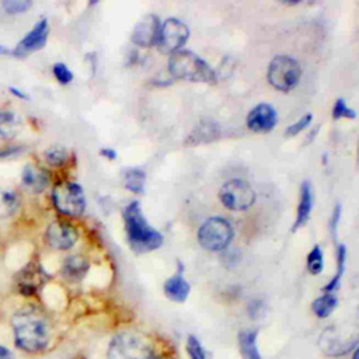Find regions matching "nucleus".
Wrapping results in <instances>:
<instances>
[{"label": "nucleus", "instance_id": "obj_37", "mask_svg": "<svg viewBox=\"0 0 359 359\" xmlns=\"http://www.w3.org/2000/svg\"><path fill=\"white\" fill-rule=\"evenodd\" d=\"M0 116H1V111H0Z\"/></svg>", "mask_w": 359, "mask_h": 359}, {"label": "nucleus", "instance_id": "obj_10", "mask_svg": "<svg viewBox=\"0 0 359 359\" xmlns=\"http://www.w3.org/2000/svg\"><path fill=\"white\" fill-rule=\"evenodd\" d=\"M48 35H49V25H48V21L45 18H42L17 43L13 53L18 57H24L32 52L42 49L48 41Z\"/></svg>", "mask_w": 359, "mask_h": 359}, {"label": "nucleus", "instance_id": "obj_34", "mask_svg": "<svg viewBox=\"0 0 359 359\" xmlns=\"http://www.w3.org/2000/svg\"><path fill=\"white\" fill-rule=\"evenodd\" d=\"M0 359H13L11 352L7 348H4L3 345H0Z\"/></svg>", "mask_w": 359, "mask_h": 359}, {"label": "nucleus", "instance_id": "obj_14", "mask_svg": "<svg viewBox=\"0 0 359 359\" xmlns=\"http://www.w3.org/2000/svg\"><path fill=\"white\" fill-rule=\"evenodd\" d=\"M220 135H222V129L217 122L210 119H203L191 130V133L185 139V144L198 146L203 143H210L219 139Z\"/></svg>", "mask_w": 359, "mask_h": 359}, {"label": "nucleus", "instance_id": "obj_31", "mask_svg": "<svg viewBox=\"0 0 359 359\" xmlns=\"http://www.w3.org/2000/svg\"><path fill=\"white\" fill-rule=\"evenodd\" d=\"M31 6H32V3H31V1H27V0H8V1H4V3H3V7H4V10H6L8 14L24 13V11H27Z\"/></svg>", "mask_w": 359, "mask_h": 359}, {"label": "nucleus", "instance_id": "obj_17", "mask_svg": "<svg viewBox=\"0 0 359 359\" xmlns=\"http://www.w3.org/2000/svg\"><path fill=\"white\" fill-rule=\"evenodd\" d=\"M311 209H313V191H311L310 182L304 181L300 188V199H299V205H297L296 220L292 227L293 231H296L297 229L303 227L307 223Z\"/></svg>", "mask_w": 359, "mask_h": 359}, {"label": "nucleus", "instance_id": "obj_30", "mask_svg": "<svg viewBox=\"0 0 359 359\" xmlns=\"http://www.w3.org/2000/svg\"><path fill=\"white\" fill-rule=\"evenodd\" d=\"M52 70H53V76L56 77V80L60 84H69L73 80L72 70L66 65H63V63H55Z\"/></svg>", "mask_w": 359, "mask_h": 359}, {"label": "nucleus", "instance_id": "obj_4", "mask_svg": "<svg viewBox=\"0 0 359 359\" xmlns=\"http://www.w3.org/2000/svg\"><path fill=\"white\" fill-rule=\"evenodd\" d=\"M108 359H153V348L147 339L133 332L115 335L107 352Z\"/></svg>", "mask_w": 359, "mask_h": 359}, {"label": "nucleus", "instance_id": "obj_26", "mask_svg": "<svg viewBox=\"0 0 359 359\" xmlns=\"http://www.w3.org/2000/svg\"><path fill=\"white\" fill-rule=\"evenodd\" d=\"M45 160L48 161L49 165L59 167V165L66 163V160H67V150L65 147H62V146L49 147L45 151Z\"/></svg>", "mask_w": 359, "mask_h": 359}, {"label": "nucleus", "instance_id": "obj_22", "mask_svg": "<svg viewBox=\"0 0 359 359\" xmlns=\"http://www.w3.org/2000/svg\"><path fill=\"white\" fill-rule=\"evenodd\" d=\"M337 304H338V299L334 296V293H324L323 296L317 297L313 302L311 310L317 317L325 318L335 310Z\"/></svg>", "mask_w": 359, "mask_h": 359}, {"label": "nucleus", "instance_id": "obj_27", "mask_svg": "<svg viewBox=\"0 0 359 359\" xmlns=\"http://www.w3.org/2000/svg\"><path fill=\"white\" fill-rule=\"evenodd\" d=\"M356 116V112L346 105V102L342 98H338L332 108V118L341 119V118H349L353 119Z\"/></svg>", "mask_w": 359, "mask_h": 359}, {"label": "nucleus", "instance_id": "obj_13", "mask_svg": "<svg viewBox=\"0 0 359 359\" xmlns=\"http://www.w3.org/2000/svg\"><path fill=\"white\" fill-rule=\"evenodd\" d=\"M77 238H79L77 230L66 222H59V220L53 222L49 224L46 230L48 244L53 250H59V251L69 250L76 244Z\"/></svg>", "mask_w": 359, "mask_h": 359}, {"label": "nucleus", "instance_id": "obj_9", "mask_svg": "<svg viewBox=\"0 0 359 359\" xmlns=\"http://www.w3.org/2000/svg\"><path fill=\"white\" fill-rule=\"evenodd\" d=\"M189 36L188 27L178 18H168L161 24L157 48L161 53L172 55L180 50Z\"/></svg>", "mask_w": 359, "mask_h": 359}, {"label": "nucleus", "instance_id": "obj_12", "mask_svg": "<svg viewBox=\"0 0 359 359\" xmlns=\"http://www.w3.org/2000/svg\"><path fill=\"white\" fill-rule=\"evenodd\" d=\"M247 126L257 133H265L272 130L278 122L276 109L271 104H258L247 115Z\"/></svg>", "mask_w": 359, "mask_h": 359}, {"label": "nucleus", "instance_id": "obj_24", "mask_svg": "<svg viewBox=\"0 0 359 359\" xmlns=\"http://www.w3.org/2000/svg\"><path fill=\"white\" fill-rule=\"evenodd\" d=\"M337 262H338V266H337V273L335 276L324 286V293H332L338 289V285H339V279L341 276L344 275V271H345V262H346V247L344 244H339L338 248H337Z\"/></svg>", "mask_w": 359, "mask_h": 359}, {"label": "nucleus", "instance_id": "obj_28", "mask_svg": "<svg viewBox=\"0 0 359 359\" xmlns=\"http://www.w3.org/2000/svg\"><path fill=\"white\" fill-rule=\"evenodd\" d=\"M311 119H313L311 114L303 115L300 119H297L294 123L289 125V126L285 129V135H286V136H296V135H299L300 132H303V130L311 123Z\"/></svg>", "mask_w": 359, "mask_h": 359}, {"label": "nucleus", "instance_id": "obj_20", "mask_svg": "<svg viewBox=\"0 0 359 359\" xmlns=\"http://www.w3.org/2000/svg\"><path fill=\"white\" fill-rule=\"evenodd\" d=\"M257 330H247L238 334V344L243 359H261L258 346H257Z\"/></svg>", "mask_w": 359, "mask_h": 359}, {"label": "nucleus", "instance_id": "obj_18", "mask_svg": "<svg viewBox=\"0 0 359 359\" xmlns=\"http://www.w3.org/2000/svg\"><path fill=\"white\" fill-rule=\"evenodd\" d=\"M90 264L81 255H70L62 265L63 276L70 282H80L88 272Z\"/></svg>", "mask_w": 359, "mask_h": 359}, {"label": "nucleus", "instance_id": "obj_5", "mask_svg": "<svg viewBox=\"0 0 359 359\" xmlns=\"http://www.w3.org/2000/svg\"><path fill=\"white\" fill-rule=\"evenodd\" d=\"M234 230L231 223L220 216L209 217L198 230V241L208 251H222L233 240Z\"/></svg>", "mask_w": 359, "mask_h": 359}, {"label": "nucleus", "instance_id": "obj_8", "mask_svg": "<svg viewBox=\"0 0 359 359\" xmlns=\"http://www.w3.org/2000/svg\"><path fill=\"white\" fill-rule=\"evenodd\" d=\"M52 201L55 208L66 216L77 217L86 209V198L81 187L76 182H62L53 188Z\"/></svg>", "mask_w": 359, "mask_h": 359}, {"label": "nucleus", "instance_id": "obj_32", "mask_svg": "<svg viewBox=\"0 0 359 359\" xmlns=\"http://www.w3.org/2000/svg\"><path fill=\"white\" fill-rule=\"evenodd\" d=\"M339 219H341V205H335L334 212H332V216H331V220H330V230H331L332 237L337 236Z\"/></svg>", "mask_w": 359, "mask_h": 359}, {"label": "nucleus", "instance_id": "obj_25", "mask_svg": "<svg viewBox=\"0 0 359 359\" xmlns=\"http://www.w3.org/2000/svg\"><path fill=\"white\" fill-rule=\"evenodd\" d=\"M307 269L311 275H318L321 273L324 268V258H323V251L320 245H314L311 251L307 255Z\"/></svg>", "mask_w": 359, "mask_h": 359}, {"label": "nucleus", "instance_id": "obj_16", "mask_svg": "<svg viewBox=\"0 0 359 359\" xmlns=\"http://www.w3.org/2000/svg\"><path fill=\"white\" fill-rule=\"evenodd\" d=\"M49 184L48 172L34 164H28L22 171V185L31 192H42Z\"/></svg>", "mask_w": 359, "mask_h": 359}, {"label": "nucleus", "instance_id": "obj_23", "mask_svg": "<svg viewBox=\"0 0 359 359\" xmlns=\"http://www.w3.org/2000/svg\"><path fill=\"white\" fill-rule=\"evenodd\" d=\"M125 180V188L135 194H143L144 191V182H146V174L140 168H128L123 174Z\"/></svg>", "mask_w": 359, "mask_h": 359}, {"label": "nucleus", "instance_id": "obj_6", "mask_svg": "<svg viewBox=\"0 0 359 359\" xmlns=\"http://www.w3.org/2000/svg\"><path fill=\"white\" fill-rule=\"evenodd\" d=\"M302 67L299 62L289 55L275 56L266 72L268 81L272 87L280 91H289L294 88L300 80Z\"/></svg>", "mask_w": 359, "mask_h": 359}, {"label": "nucleus", "instance_id": "obj_15", "mask_svg": "<svg viewBox=\"0 0 359 359\" xmlns=\"http://www.w3.org/2000/svg\"><path fill=\"white\" fill-rule=\"evenodd\" d=\"M189 290H191V286L184 278V269L182 268H178V271L172 276H170L164 283L165 296L170 300L177 302V303L185 302L188 299Z\"/></svg>", "mask_w": 359, "mask_h": 359}, {"label": "nucleus", "instance_id": "obj_2", "mask_svg": "<svg viewBox=\"0 0 359 359\" xmlns=\"http://www.w3.org/2000/svg\"><path fill=\"white\" fill-rule=\"evenodd\" d=\"M123 222L128 241L133 251L140 254L150 252L163 244L161 233L147 223L137 201H132L125 208Z\"/></svg>", "mask_w": 359, "mask_h": 359}, {"label": "nucleus", "instance_id": "obj_21", "mask_svg": "<svg viewBox=\"0 0 359 359\" xmlns=\"http://www.w3.org/2000/svg\"><path fill=\"white\" fill-rule=\"evenodd\" d=\"M20 195L14 189L0 191V217L14 215L20 208Z\"/></svg>", "mask_w": 359, "mask_h": 359}, {"label": "nucleus", "instance_id": "obj_19", "mask_svg": "<svg viewBox=\"0 0 359 359\" xmlns=\"http://www.w3.org/2000/svg\"><path fill=\"white\" fill-rule=\"evenodd\" d=\"M356 345H358V341H355V342L352 344V346L344 345V344L338 339V337H337L334 328L325 330V331L323 332L321 338H320V346H321V349H323L325 353L332 355V356L344 355V353H346L349 349H352V348L356 346Z\"/></svg>", "mask_w": 359, "mask_h": 359}, {"label": "nucleus", "instance_id": "obj_7", "mask_svg": "<svg viewBox=\"0 0 359 359\" xmlns=\"http://www.w3.org/2000/svg\"><path fill=\"white\" fill-rule=\"evenodd\" d=\"M219 199L224 208L241 212L254 205L255 191L247 181L241 178H231L222 185L219 191Z\"/></svg>", "mask_w": 359, "mask_h": 359}, {"label": "nucleus", "instance_id": "obj_1", "mask_svg": "<svg viewBox=\"0 0 359 359\" xmlns=\"http://www.w3.org/2000/svg\"><path fill=\"white\" fill-rule=\"evenodd\" d=\"M15 345L25 352L45 349L50 339V328L43 316L36 311H21L13 318Z\"/></svg>", "mask_w": 359, "mask_h": 359}, {"label": "nucleus", "instance_id": "obj_29", "mask_svg": "<svg viewBox=\"0 0 359 359\" xmlns=\"http://www.w3.org/2000/svg\"><path fill=\"white\" fill-rule=\"evenodd\" d=\"M187 351H188V355L191 359H205V351L202 348V344L194 335L188 337Z\"/></svg>", "mask_w": 359, "mask_h": 359}, {"label": "nucleus", "instance_id": "obj_35", "mask_svg": "<svg viewBox=\"0 0 359 359\" xmlns=\"http://www.w3.org/2000/svg\"><path fill=\"white\" fill-rule=\"evenodd\" d=\"M11 93L14 94V95H17V97H20V98H27V95L24 94V93H21L18 88H11Z\"/></svg>", "mask_w": 359, "mask_h": 359}, {"label": "nucleus", "instance_id": "obj_36", "mask_svg": "<svg viewBox=\"0 0 359 359\" xmlns=\"http://www.w3.org/2000/svg\"><path fill=\"white\" fill-rule=\"evenodd\" d=\"M8 52V49L7 48H4V46H1L0 45V53H7Z\"/></svg>", "mask_w": 359, "mask_h": 359}, {"label": "nucleus", "instance_id": "obj_3", "mask_svg": "<svg viewBox=\"0 0 359 359\" xmlns=\"http://www.w3.org/2000/svg\"><path fill=\"white\" fill-rule=\"evenodd\" d=\"M168 72L174 79L195 81V83H215L216 72L196 53L180 49L170 56Z\"/></svg>", "mask_w": 359, "mask_h": 359}, {"label": "nucleus", "instance_id": "obj_33", "mask_svg": "<svg viewBox=\"0 0 359 359\" xmlns=\"http://www.w3.org/2000/svg\"><path fill=\"white\" fill-rule=\"evenodd\" d=\"M100 153H101L102 157H105L108 160H115L116 158V151L112 150L111 147H104V149L100 150Z\"/></svg>", "mask_w": 359, "mask_h": 359}, {"label": "nucleus", "instance_id": "obj_11", "mask_svg": "<svg viewBox=\"0 0 359 359\" xmlns=\"http://www.w3.org/2000/svg\"><path fill=\"white\" fill-rule=\"evenodd\" d=\"M160 28H161V22L158 17L154 14H147L142 17L135 25L132 31V42L143 48L153 46L158 41Z\"/></svg>", "mask_w": 359, "mask_h": 359}]
</instances>
